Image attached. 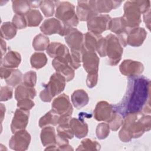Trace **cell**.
Instances as JSON below:
<instances>
[{
	"mask_svg": "<svg viewBox=\"0 0 151 151\" xmlns=\"http://www.w3.org/2000/svg\"><path fill=\"white\" fill-rule=\"evenodd\" d=\"M150 81L139 76L129 78L126 93L114 109L123 117L129 113H150Z\"/></svg>",
	"mask_w": 151,
	"mask_h": 151,
	"instance_id": "obj_1",
	"label": "cell"
},
{
	"mask_svg": "<svg viewBox=\"0 0 151 151\" xmlns=\"http://www.w3.org/2000/svg\"><path fill=\"white\" fill-rule=\"evenodd\" d=\"M124 122L119 133L120 139L129 142L132 138H139L151 128V117L143 113H129L124 116Z\"/></svg>",
	"mask_w": 151,
	"mask_h": 151,
	"instance_id": "obj_2",
	"label": "cell"
},
{
	"mask_svg": "<svg viewBox=\"0 0 151 151\" xmlns=\"http://www.w3.org/2000/svg\"><path fill=\"white\" fill-rule=\"evenodd\" d=\"M124 14L122 16L129 28L139 27L143 14L150 9V1L149 0L128 1L124 5Z\"/></svg>",
	"mask_w": 151,
	"mask_h": 151,
	"instance_id": "obj_3",
	"label": "cell"
},
{
	"mask_svg": "<svg viewBox=\"0 0 151 151\" xmlns=\"http://www.w3.org/2000/svg\"><path fill=\"white\" fill-rule=\"evenodd\" d=\"M66 80L62 75L57 72L52 74L48 83L40 93L41 100L44 102H50L55 96L64 90Z\"/></svg>",
	"mask_w": 151,
	"mask_h": 151,
	"instance_id": "obj_4",
	"label": "cell"
},
{
	"mask_svg": "<svg viewBox=\"0 0 151 151\" xmlns=\"http://www.w3.org/2000/svg\"><path fill=\"white\" fill-rule=\"evenodd\" d=\"M55 17L65 25L76 27L79 22L74 5L68 1H55Z\"/></svg>",
	"mask_w": 151,
	"mask_h": 151,
	"instance_id": "obj_5",
	"label": "cell"
},
{
	"mask_svg": "<svg viewBox=\"0 0 151 151\" xmlns=\"http://www.w3.org/2000/svg\"><path fill=\"white\" fill-rule=\"evenodd\" d=\"M106 40V52L108 57L109 64L110 65H116L122 59L123 52V46L117 37L113 34H109L105 37Z\"/></svg>",
	"mask_w": 151,
	"mask_h": 151,
	"instance_id": "obj_6",
	"label": "cell"
},
{
	"mask_svg": "<svg viewBox=\"0 0 151 151\" xmlns=\"http://www.w3.org/2000/svg\"><path fill=\"white\" fill-rule=\"evenodd\" d=\"M52 65L56 72L62 75L66 81H71L74 78L75 70L71 64L70 52L65 56L54 58L52 61Z\"/></svg>",
	"mask_w": 151,
	"mask_h": 151,
	"instance_id": "obj_7",
	"label": "cell"
},
{
	"mask_svg": "<svg viewBox=\"0 0 151 151\" xmlns=\"http://www.w3.org/2000/svg\"><path fill=\"white\" fill-rule=\"evenodd\" d=\"M71 27L65 25L57 18H51L45 19L40 28L45 35L58 34L61 36H65Z\"/></svg>",
	"mask_w": 151,
	"mask_h": 151,
	"instance_id": "obj_8",
	"label": "cell"
},
{
	"mask_svg": "<svg viewBox=\"0 0 151 151\" xmlns=\"http://www.w3.org/2000/svg\"><path fill=\"white\" fill-rule=\"evenodd\" d=\"M99 14L96 1H79L76 7V14L81 21H87Z\"/></svg>",
	"mask_w": 151,
	"mask_h": 151,
	"instance_id": "obj_9",
	"label": "cell"
},
{
	"mask_svg": "<svg viewBox=\"0 0 151 151\" xmlns=\"http://www.w3.org/2000/svg\"><path fill=\"white\" fill-rule=\"evenodd\" d=\"M111 18L107 14L96 15L87 21L88 31L101 34L106 30L109 29Z\"/></svg>",
	"mask_w": 151,
	"mask_h": 151,
	"instance_id": "obj_10",
	"label": "cell"
},
{
	"mask_svg": "<svg viewBox=\"0 0 151 151\" xmlns=\"http://www.w3.org/2000/svg\"><path fill=\"white\" fill-rule=\"evenodd\" d=\"M31 142V135L25 130L16 132L9 141V147L17 151H24L28 149Z\"/></svg>",
	"mask_w": 151,
	"mask_h": 151,
	"instance_id": "obj_11",
	"label": "cell"
},
{
	"mask_svg": "<svg viewBox=\"0 0 151 151\" xmlns=\"http://www.w3.org/2000/svg\"><path fill=\"white\" fill-rule=\"evenodd\" d=\"M65 37V41L71 51L83 52L84 49V34L76 28L71 27Z\"/></svg>",
	"mask_w": 151,
	"mask_h": 151,
	"instance_id": "obj_12",
	"label": "cell"
},
{
	"mask_svg": "<svg viewBox=\"0 0 151 151\" xmlns=\"http://www.w3.org/2000/svg\"><path fill=\"white\" fill-rule=\"evenodd\" d=\"M52 109L61 116H71L73 106L69 97L63 93L54 99L52 102Z\"/></svg>",
	"mask_w": 151,
	"mask_h": 151,
	"instance_id": "obj_13",
	"label": "cell"
},
{
	"mask_svg": "<svg viewBox=\"0 0 151 151\" xmlns=\"http://www.w3.org/2000/svg\"><path fill=\"white\" fill-rule=\"evenodd\" d=\"M115 111L113 106L106 101H100L97 103L94 110V117L98 122L109 123Z\"/></svg>",
	"mask_w": 151,
	"mask_h": 151,
	"instance_id": "obj_14",
	"label": "cell"
},
{
	"mask_svg": "<svg viewBox=\"0 0 151 151\" xmlns=\"http://www.w3.org/2000/svg\"><path fill=\"white\" fill-rule=\"evenodd\" d=\"M120 73L127 77H136L140 76L144 70L143 64L137 61L124 60L119 66Z\"/></svg>",
	"mask_w": 151,
	"mask_h": 151,
	"instance_id": "obj_15",
	"label": "cell"
},
{
	"mask_svg": "<svg viewBox=\"0 0 151 151\" xmlns=\"http://www.w3.org/2000/svg\"><path fill=\"white\" fill-rule=\"evenodd\" d=\"M99 58L96 52L83 49L81 55V62L85 71L89 73H98Z\"/></svg>",
	"mask_w": 151,
	"mask_h": 151,
	"instance_id": "obj_16",
	"label": "cell"
},
{
	"mask_svg": "<svg viewBox=\"0 0 151 151\" xmlns=\"http://www.w3.org/2000/svg\"><path fill=\"white\" fill-rule=\"evenodd\" d=\"M0 76L4 79L6 83L12 87L18 85L22 80V73L18 69L9 68L1 66Z\"/></svg>",
	"mask_w": 151,
	"mask_h": 151,
	"instance_id": "obj_17",
	"label": "cell"
},
{
	"mask_svg": "<svg viewBox=\"0 0 151 151\" xmlns=\"http://www.w3.org/2000/svg\"><path fill=\"white\" fill-rule=\"evenodd\" d=\"M147 36V32L145 28L136 27L129 28L126 38L127 45L137 47L142 45Z\"/></svg>",
	"mask_w": 151,
	"mask_h": 151,
	"instance_id": "obj_18",
	"label": "cell"
},
{
	"mask_svg": "<svg viewBox=\"0 0 151 151\" xmlns=\"http://www.w3.org/2000/svg\"><path fill=\"white\" fill-rule=\"evenodd\" d=\"M29 111L21 109H17L14 114L11 124V129L13 133L17 131L25 129L29 119Z\"/></svg>",
	"mask_w": 151,
	"mask_h": 151,
	"instance_id": "obj_19",
	"label": "cell"
},
{
	"mask_svg": "<svg viewBox=\"0 0 151 151\" xmlns=\"http://www.w3.org/2000/svg\"><path fill=\"white\" fill-rule=\"evenodd\" d=\"M21 62L20 54L15 51L9 50L1 59V66L9 68H17Z\"/></svg>",
	"mask_w": 151,
	"mask_h": 151,
	"instance_id": "obj_20",
	"label": "cell"
},
{
	"mask_svg": "<svg viewBox=\"0 0 151 151\" xmlns=\"http://www.w3.org/2000/svg\"><path fill=\"white\" fill-rule=\"evenodd\" d=\"M69 124L77 138L81 139L87 135L88 125L84 120L77 118H72L69 122Z\"/></svg>",
	"mask_w": 151,
	"mask_h": 151,
	"instance_id": "obj_21",
	"label": "cell"
},
{
	"mask_svg": "<svg viewBox=\"0 0 151 151\" xmlns=\"http://www.w3.org/2000/svg\"><path fill=\"white\" fill-rule=\"evenodd\" d=\"M46 51L48 55L54 58L58 57H64L70 53L68 48L64 44L59 42L50 43Z\"/></svg>",
	"mask_w": 151,
	"mask_h": 151,
	"instance_id": "obj_22",
	"label": "cell"
},
{
	"mask_svg": "<svg viewBox=\"0 0 151 151\" xmlns=\"http://www.w3.org/2000/svg\"><path fill=\"white\" fill-rule=\"evenodd\" d=\"M37 95V91L34 87H31L22 83L18 85L15 90V98L17 101L22 99H33Z\"/></svg>",
	"mask_w": 151,
	"mask_h": 151,
	"instance_id": "obj_23",
	"label": "cell"
},
{
	"mask_svg": "<svg viewBox=\"0 0 151 151\" xmlns=\"http://www.w3.org/2000/svg\"><path fill=\"white\" fill-rule=\"evenodd\" d=\"M56 136L55 129L52 126H45L42 128L40 138L42 145L47 147L56 144Z\"/></svg>",
	"mask_w": 151,
	"mask_h": 151,
	"instance_id": "obj_24",
	"label": "cell"
},
{
	"mask_svg": "<svg viewBox=\"0 0 151 151\" xmlns=\"http://www.w3.org/2000/svg\"><path fill=\"white\" fill-rule=\"evenodd\" d=\"M71 99L72 104L77 109L84 107L89 101L88 94L83 89H78L74 91L71 95Z\"/></svg>",
	"mask_w": 151,
	"mask_h": 151,
	"instance_id": "obj_25",
	"label": "cell"
},
{
	"mask_svg": "<svg viewBox=\"0 0 151 151\" xmlns=\"http://www.w3.org/2000/svg\"><path fill=\"white\" fill-rule=\"evenodd\" d=\"M102 36L90 31L84 34V49L87 51L96 52L99 40Z\"/></svg>",
	"mask_w": 151,
	"mask_h": 151,
	"instance_id": "obj_26",
	"label": "cell"
},
{
	"mask_svg": "<svg viewBox=\"0 0 151 151\" xmlns=\"http://www.w3.org/2000/svg\"><path fill=\"white\" fill-rule=\"evenodd\" d=\"M60 115L51 109L45 115L41 117L39 120V126L43 128L48 125L56 126L59 124Z\"/></svg>",
	"mask_w": 151,
	"mask_h": 151,
	"instance_id": "obj_27",
	"label": "cell"
},
{
	"mask_svg": "<svg viewBox=\"0 0 151 151\" xmlns=\"http://www.w3.org/2000/svg\"><path fill=\"white\" fill-rule=\"evenodd\" d=\"M122 3V1H96L97 11L99 13H108L112 9L119 7Z\"/></svg>",
	"mask_w": 151,
	"mask_h": 151,
	"instance_id": "obj_28",
	"label": "cell"
},
{
	"mask_svg": "<svg viewBox=\"0 0 151 151\" xmlns=\"http://www.w3.org/2000/svg\"><path fill=\"white\" fill-rule=\"evenodd\" d=\"M129 28L122 17L112 18L110 21L109 30L117 36L126 32Z\"/></svg>",
	"mask_w": 151,
	"mask_h": 151,
	"instance_id": "obj_29",
	"label": "cell"
},
{
	"mask_svg": "<svg viewBox=\"0 0 151 151\" xmlns=\"http://www.w3.org/2000/svg\"><path fill=\"white\" fill-rule=\"evenodd\" d=\"M17 29L11 22H5L1 26V38L7 40L12 39L17 34Z\"/></svg>",
	"mask_w": 151,
	"mask_h": 151,
	"instance_id": "obj_30",
	"label": "cell"
},
{
	"mask_svg": "<svg viewBox=\"0 0 151 151\" xmlns=\"http://www.w3.org/2000/svg\"><path fill=\"white\" fill-rule=\"evenodd\" d=\"M27 26L29 27H37L43 19V17L38 9H31L25 15Z\"/></svg>",
	"mask_w": 151,
	"mask_h": 151,
	"instance_id": "obj_31",
	"label": "cell"
},
{
	"mask_svg": "<svg viewBox=\"0 0 151 151\" xmlns=\"http://www.w3.org/2000/svg\"><path fill=\"white\" fill-rule=\"evenodd\" d=\"M49 44V38L43 34L37 35L32 41V47L35 51H43L47 50Z\"/></svg>",
	"mask_w": 151,
	"mask_h": 151,
	"instance_id": "obj_32",
	"label": "cell"
},
{
	"mask_svg": "<svg viewBox=\"0 0 151 151\" xmlns=\"http://www.w3.org/2000/svg\"><path fill=\"white\" fill-rule=\"evenodd\" d=\"M48 59L44 52H35L30 58V63L32 68L35 69H40L44 67L47 63Z\"/></svg>",
	"mask_w": 151,
	"mask_h": 151,
	"instance_id": "obj_33",
	"label": "cell"
},
{
	"mask_svg": "<svg viewBox=\"0 0 151 151\" xmlns=\"http://www.w3.org/2000/svg\"><path fill=\"white\" fill-rule=\"evenodd\" d=\"M12 9L16 14L25 15L31 9L29 1L16 0L12 1Z\"/></svg>",
	"mask_w": 151,
	"mask_h": 151,
	"instance_id": "obj_34",
	"label": "cell"
},
{
	"mask_svg": "<svg viewBox=\"0 0 151 151\" xmlns=\"http://www.w3.org/2000/svg\"><path fill=\"white\" fill-rule=\"evenodd\" d=\"M101 149V146L99 143L96 140L90 139H84L83 140L77 150H99Z\"/></svg>",
	"mask_w": 151,
	"mask_h": 151,
	"instance_id": "obj_35",
	"label": "cell"
},
{
	"mask_svg": "<svg viewBox=\"0 0 151 151\" xmlns=\"http://www.w3.org/2000/svg\"><path fill=\"white\" fill-rule=\"evenodd\" d=\"M55 1L45 0L41 1L40 8L45 17H52L55 12Z\"/></svg>",
	"mask_w": 151,
	"mask_h": 151,
	"instance_id": "obj_36",
	"label": "cell"
},
{
	"mask_svg": "<svg viewBox=\"0 0 151 151\" xmlns=\"http://www.w3.org/2000/svg\"><path fill=\"white\" fill-rule=\"evenodd\" d=\"M57 131L58 135L67 139H71L74 136V133L70 126L69 123L59 124L57 129Z\"/></svg>",
	"mask_w": 151,
	"mask_h": 151,
	"instance_id": "obj_37",
	"label": "cell"
},
{
	"mask_svg": "<svg viewBox=\"0 0 151 151\" xmlns=\"http://www.w3.org/2000/svg\"><path fill=\"white\" fill-rule=\"evenodd\" d=\"M123 116L116 110L113 117L108 124H109L110 128L112 131H117L120 127V126L123 125Z\"/></svg>",
	"mask_w": 151,
	"mask_h": 151,
	"instance_id": "obj_38",
	"label": "cell"
},
{
	"mask_svg": "<svg viewBox=\"0 0 151 151\" xmlns=\"http://www.w3.org/2000/svg\"><path fill=\"white\" fill-rule=\"evenodd\" d=\"M110 126L108 123H99L96 127V135L99 139L102 140L106 139L110 133Z\"/></svg>",
	"mask_w": 151,
	"mask_h": 151,
	"instance_id": "obj_39",
	"label": "cell"
},
{
	"mask_svg": "<svg viewBox=\"0 0 151 151\" xmlns=\"http://www.w3.org/2000/svg\"><path fill=\"white\" fill-rule=\"evenodd\" d=\"M23 84L25 85L34 87L36 84L37 82V73L34 71H29L27 73H25L22 77V80Z\"/></svg>",
	"mask_w": 151,
	"mask_h": 151,
	"instance_id": "obj_40",
	"label": "cell"
},
{
	"mask_svg": "<svg viewBox=\"0 0 151 151\" xmlns=\"http://www.w3.org/2000/svg\"><path fill=\"white\" fill-rule=\"evenodd\" d=\"M56 150H73V148L69 144L68 140L66 138L56 136Z\"/></svg>",
	"mask_w": 151,
	"mask_h": 151,
	"instance_id": "obj_41",
	"label": "cell"
},
{
	"mask_svg": "<svg viewBox=\"0 0 151 151\" xmlns=\"http://www.w3.org/2000/svg\"><path fill=\"white\" fill-rule=\"evenodd\" d=\"M12 24L17 28V29H24L27 26V22L24 15L15 14L12 18Z\"/></svg>",
	"mask_w": 151,
	"mask_h": 151,
	"instance_id": "obj_42",
	"label": "cell"
},
{
	"mask_svg": "<svg viewBox=\"0 0 151 151\" xmlns=\"http://www.w3.org/2000/svg\"><path fill=\"white\" fill-rule=\"evenodd\" d=\"M13 90L9 86H2L1 87L0 100L1 101H5L12 98Z\"/></svg>",
	"mask_w": 151,
	"mask_h": 151,
	"instance_id": "obj_43",
	"label": "cell"
},
{
	"mask_svg": "<svg viewBox=\"0 0 151 151\" xmlns=\"http://www.w3.org/2000/svg\"><path fill=\"white\" fill-rule=\"evenodd\" d=\"M35 105L34 102L30 99H22L17 101V107L19 109L24 110H31Z\"/></svg>",
	"mask_w": 151,
	"mask_h": 151,
	"instance_id": "obj_44",
	"label": "cell"
},
{
	"mask_svg": "<svg viewBox=\"0 0 151 151\" xmlns=\"http://www.w3.org/2000/svg\"><path fill=\"white\" fill-rule=\"evenodd\" d=\"M106 40L105 37H101L99 40V44L97 47L96 51L99 54V55L101 57H104L106 56Z\"/></svg>",
	"mask_w": 151,
	"mask_h": 151,
	"instance_id": "obj_45",
	"label": "cell"
},
{
	"mask_svg": "<svg viewBox=\"0 0 151 151\" xmlns=\"http://www.w3.org/2000/svg\"><path fill=\"white\" fill-rule=\"evenodd\" d=\"M98 73H89L87 77L86 84L88 88H93L97 83Z\"/></svg>",
	"mask_w": 151,
	"mask_h": 151,
	"instance_id": "obj_46",
	"label": "cell"
},
{
	"mask_svg": "<svg viewBox=\"0 0 151 151\" xmlns=\"http://www.w3.org/2000/svg\"><path fill=\"white\" fill-rule=\"evenodd\" d=\"M143 21L145 23L146 27L148 28L149 30L150 29V9L146 11L143 14Z\"/></svg>",
	"mask_w": 151,
	"mask_h": 151,
	"instance_id": "obj_47",
	"label": "cell"
},
{
	"mask_svg": "<svg viewBox=\"0 0 151 151\" xmlns=\"http://www.w3.org/2000/svg\"><path fill=\"white\" fill-rule=\"evenodd\" d=\"M1 56L2 57L3 55L6 51V42L3 40L2 38H1Z\"/></svg>",
	"mask_w": 151,
	"mask_h": 151,
	"instance_id": "obj_48",
	"label": "cell"
},
{
	"mask_svg": "<svg viewBox=\"0 0 151 151\" xmlns=\"http://www.w3.org/2000/svg\"><path fill=\"white\" fill-rule=\"evenodd\" d=\"M29 2H30L31 8H37L40 7V4H41V1H29Z\"/></svg>",
	"mask_w": 151,
	"mask_h": 151,
	"instance_id": "obj_49",
	"label": "cell"
},
{
	"mask_svg": "<svg viewBox=\"0 0 151 151\" xmlns=\"http://www.w3.org/2000/svg\"><path fill=\"white\" fill-rule=\"evenodd\" d=\"M5 106L2 104V103H1V122H2L3 119H4V116H5Z\"/></svg>",
	"mask_w": 151,
	"mask_h": 151,
	"instance_id": "obj_50",
	"label": "cell"
}]
</instances>
